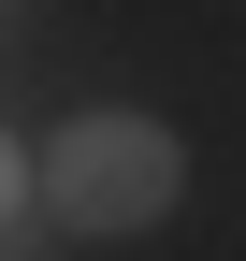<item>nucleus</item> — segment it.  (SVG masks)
Segmentation results:
<instances>
[{
    "label": "nucleus",
    "instance_id": "1",
    "mask_svg": "<svg viewBox=\"0 0 246 261\" xmlns=\"http://www.w3.org/2000/svg\"><path fill=\"white\" fill-rule=\"evenodd\" d=\"M29 189L58 203V232H145V218H174V189H189V145H174L160 116H58V145L29 160Z\"/></svg>",
    "mask_w": 246,
    "mask_h": 261
},
{
    "label": "nucleus",
    "instance_id": "2",
    "mask_svg": "<svg viewBox=\"0 0 246 261\" xmlns=\"http://www.w3.org/2000/svg\"><path fill=\"white\" fill-rule=\"evenodd\" d=\"M0 218H29V145L0 130Z\"/></svg>",
    "mask_w": 246,
    "mask_h": 261
},
{
    "label": "nucleus",
    "instance_id": "3",
    "mask_svg": "<svg viewBox=\"0 0 246 261\" xmlns=\"http://www.w3.org/2000/svg\"><path fill=\"white\" fill-rule=\"evenodd\" d=\"M0 261H58V247H44V232H15V218H0Z\"/></svg>",
    "mask_w": 246,
    "mask_h": 261
}]
</instances>
